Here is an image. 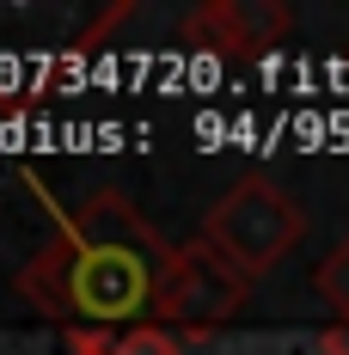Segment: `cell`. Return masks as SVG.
<instances>
[{"instance_id":"1","label":"cell","mask_w":349,"mask_h":355,"mask_svg":"<svg viewBox=\"0 0 349 355\" xmlns=\"http://www.w3.org/2000/svg\"><path fill=\"white\" fill-rule=\"evenodd\" d=\"M68 245H74V319L129 331L141 313H153L172 245L129 209L123 190H99L80 214H68Z\"/></svg>"},{"instance_id":"2","label":"cell","mask_w":349,"mask_h":355,"mask_svg":"<svg viewBox=\"0 0 349 355\" xmlns=\"http://www.w3.org/2000/svg\"><path fill=\"white\" fill-rule=\"evenodd\" d=\"M300 233H307V214L294 209V196L282 184H270V178H257V172L239 178L209 209V220H203V239L239 270L245 282L264 276V270H276L282 257L300 245Z\"/></svg>"},{"instance_id":"3","label":"cell","mask_w":349,"mask_h":355,"mask_svg":"<svg viewBox=\"0 0 349 355\" xmlns=\"http://www.w3.org/2000/svg\"><path fill=\"white\" fill-rule=\"evenodd\" d=\"M245 306V276L209 245V239H196V245H178L172 263H166V276H160V300H153V319L160 324H221L233 319Z\"/></svg>"},{"instance_id":"4","label":"cell","mask_w":349,"mask_h":355,"mask_svg":"<svg viewBox=\"0 0 349 355\" xmlns=\"http://www.w3.org/2000/svg\"><path fill=\"white\" fill-rule=\"evenodd\" d=\"M288 31L282 6H245V0H214L203 12H190L184 43H196V55H233V49H270Z\"/></svg>"},{"instance_id":"5","label":"cell","mask_w":349,"mask_h":355,"mask_svg":"<svg viewBox=\"0 0 349 355\" xmlns=\"http://www.w3.org/2000/svg\"><path fill=\"white\" fill-rule=\"evenodd\" d=\"M19 294L43 306L49 319H74V245L68 239H56V245H43L19 270Z\"/></svg>"},{"instance_id":"6","label":"cell","mask_w":349,"mask_h":355,"mask_svg":"<svg viewBox=\"0 0 349 355\" xmlns=\"http://www.w3.org/2000/svg\"><path fill=\"white\" fill-rule=\"evenodd\" d=\"M74 355H178L172 324H129V331H74Z\"/></svg>"},{"instance_id":"7","label":"cell","mask_w":349,"mask_h":355,"mask_svg":"<svg viewBox=\"0 0 349 355\" xmlns=\"http://www.w3.org/2000/svg\"><path fill=\"white\" fill-rule=\"evenodd\" d=\"M318 294H325V300H331V313H337V319H349V239L337 251H331V257H325V263H318Z\"/></svg>"},{"instance_id":"8","label":"cell","mask_w":349,"mask_h":355,"mask_svg":"<svg viewBox=\"0 0 349 355\" xmlns=\"http://www.w3.org/2000/svg\"><path fill=\"white\" fill-rule=\"evenodd\" d=\"M331 355H349V331H337V337H331Z\"/></svg>"}]
</instances>
